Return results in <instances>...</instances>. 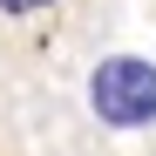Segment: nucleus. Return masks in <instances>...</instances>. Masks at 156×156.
<instances>
[{
  "label": "nucleus",
  "instance_id": "obj_1",
  "mask_svg": "<svg viewBox=\"0 0 156 156\" xmlns=\"http://www.w3.org/2000/svg\"><path fill=\"white\" fill-rule=\"evenodd\" d=\"M88 109L109 129H143L156 122V61L143 55H109L88 75Z\"/></svg>",
  "mask_w": 156,
  "mask_h": 156
},
{
  "label": "nucleus",
  "instance_id": "obj_2",
  "mask_svg": "<svg viewBox=\"0 0 156 156\" xmlns=\"http://www.w3.org/2000/svg\"><path fill=\"white\" fill-rule=\"evenodd\" d=\"M48 0H0V14H41Z\"/></svg>",
  "mask_w": 156,
  "mask_h": 156
}]
</instances>
